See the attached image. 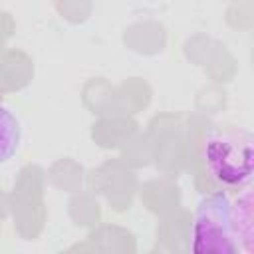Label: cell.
<instances>
[{
    "label": "cell",
    "mask_w": 254,
    "mask_h": 254,
    "mask_svg": "<svg viewBox=\"0 0 254 254\" xmlns=\"http://www.w3.org/2000/svg\"><path fill=\"white\" fill-rule=\"evenodd\" d=\"M252 196L244 192L232 198L226 190H216L204 196L196 208L192 224V250L236 254L252 250Z\"/></svg>",
    "instance_id": "1"
},
{
    "label": "cell",
    "mask_w": 254,
    "mask_h": 254,
    "mask_svg": "<svg viewBox=\"0 0 254 254\" xmlns=\"http://www.w3.org/2000/svg\"><path fill=\"white\" fill-rule=\"evenodd\" d=\"M204 163L222 187H246L252 179V137L242 131L212 129L204 141Z\"/></svg>",
    "instance_id": "2"
},
{
    "label": "cell",
    "mask_w": 254,
    "mask_h": 254,
    "mask_svg": "<svg viewBox=\"0 0 254 254\" xmlns=\"http://www.w3.org/2000/svg\"><path fill=\"white\" fill-rule=\"evenodd\" d=\"M22 127L18 117L4 105H0V165L8 163L20 149Z\"/></svg>",
    "instance_id": "3"
}]
</instances>
